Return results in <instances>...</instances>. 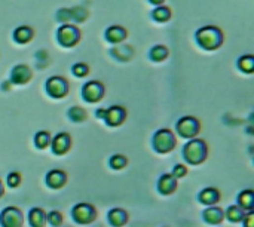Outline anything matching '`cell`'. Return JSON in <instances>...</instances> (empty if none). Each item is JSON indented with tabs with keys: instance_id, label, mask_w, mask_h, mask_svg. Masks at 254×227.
Returning <instances> with one entry per match:
<instances>
[{
	"instance_id": "cell-2",
	"label": "cell",
	"mask_w": 254,
	"mask_h": 227,
	"mask_svg": "<svg viewBox=\"0 0 254 227\" xmlns=\"http://www.w3.org/2000/svg\"><path fill=\"white\" fill-rule=\"evenodd\" d=\"M183 157L190 165H201L208 157V147L204 140L192 138L183 147Z\"/></svg>"
},
{
	"instance_id": "cell-8",
	"label": "cell",
	"mask_w": 254,
	"mask_h": 227,
	"mask_svg": "<svg viewBox=\"0 0 254 227\" xmlns=\"http://www.w3.org/2000/svg\"><path fill=\"white\" fill-rule=\"evenodd\" d=\"M24 215L17 206H6L0 214V226L2 227H23Z\"/></svg>"
},
{
	"instance_id": "cell-11",
	"label": "cell",
	"mask_w": 254,
	"mask_h": 227,
	"mask_svg": "<svg viewBox=\"0 0 254 227\" xmlns=\"http://www.w3.org/2000/svg\"><path fill=\"white\" fill-rule=\"evenodd\" d=\"M51 147H52V151L57 156H63V154L69 153V150L72 149V137H70V134L58 132L51 140Z\"/></svg>"
},
{
	"instance_id": "cell-28",
	"label": "cell",
	"mask_w": 254,
	"mask_h": 227,
	"mask_svg": "<svg viewBox=\"0 0 254 227\" xmlns=\"http://www.w3.org/2000/svg\"><path fill=\"white\" fill-rule=\"evenodd\" d=\"M63 220H64L63 214H61L60 211H57V209L46 214V223H49V224L54 226V227H60V226L63 224Z\"/></svg>"
},
{
	"instance_id": "cell-33",
	"label": "cell",
	"mask_w": 254,
	"mask_h": 227,
	"mask_svg": "<svg viewBox=\"0 0 254 227\" xmlns=\"http://www.w3.org/2000/svg\"><path fill=\"white\" fill-rule=\"evenodd\" d=\"M186 174H187V168L183 163L175 165L172 169V177H175V178H183V177H186Z\"/></svg>"
},
{
	"instance_id": "cell-5",
	"label": "cell",
	"mask_w": 254,
	"mask_h": 227,
	"mask_svg": "<svg viewBox=\"0 0 254 227\" xmlns=\"http://www.w3.org/2000/svg\"><path fill=\"white\" fill-rule=\"evenodd\" d=\"M177 134L183 138L192 140L195 138L199 131H201V123L196 117L193 116H183L181 119H178L177 125H175Z\"/></svg>"
},
{
	"instance_id": "cell-9",
	"label": "cell",
	"mask_w": 254,
	"mask_h": 227,
	"mask_svg": "<svg viewBox=\"0 0 254 227\" xmlns=\"http://www.w3.org/2000/svg\"><path fill=\"white\" fill-rule=\"evenodd\" d=\"M46 92L52 97V98H64L69 94V82L67 79L61 77V76H52L46 80Z\"/></svg>"
},
{
	"instance_id": "cell-15",
	"label": "cell",
	"mask_w": 254,
	"mask_h": 227,
	"mask_svg": "<svg viewBox=\"0 0 254 227\" xmlns=\"http://www.w3.org/2000/svg\"><path fill=\"white\" fill-rule=\"evenodd\" d=\"M198 199L202 205H207V206H214L218 200H220V191L214 187H207L204 190L199 191L198 194Z\"/></svg>"
},
{
	"instance_id": "cell-14",
	"label": "cell",
	"mask_w": 254,
	"mask_h": 227,
	"mask_svg": "<svg viewBox=\"0 0 254 227\" xmlns=\"http://www.w3.org/2000/svg\"><path fill=\"white\" fill-rule=\"evenodd\" d=\"M177 189V178L172 177V174H164L158 180V190L162 194H171Z\"/></svg>"
},
{
	"instance_id": "cell-12",
	"label": "cell",
	"mask_w": 254,
	"mask_h": 227,
	"mask_svg": "<svg viewBox=\"0 0 254 227\" xmlns=\"http://www.w3.org/2000/svg\"><path fill=\"white\" fill-rule=\"evenodd\" d=\"M32 79V69L26 64H18L11 72V83L26 85Z\"/></svg>"
},
{
	"instance_id": "cell-31",
	"label": "cell",
	"mask_w": 254,
	"mask_h": 227,
	"mask_svg": "<svg viewBox=\"0 0 254 227\" xmlns=\"http://www.w3.org/2000/svg\"><path fill=\"white\" fill-rule=\"evenodd\" d=\"M73 75L75 76H78V77H85L88 73H89V67H88V64H85V63H78V64H75L73 66Z\"/></svg>"
},
{
	"instance_id": "cell-4",
	"label": "cell",
	"mask_w": 254,
	"mask_h": 227,
	"mask_svg": "<svg viewBox=\"0 0 254 227\" xmlns=\"http://www.w3.org/2000/svg\"><path fill=\"white\" fill-rule=\"evenodd\" d=\"M97 117L104 119L109 126H119L127 119V110L122 106H112L107 109H98Z\"/></svg>"
},
{
	"instance_id": "cell-30",
	"label": "cell",
	"mask_w": 254,
	"mask_h": 227,
	"mask_svg": "<svg viewBox=\"0 0 254 227\" xmlns=\"http://www.w3.org/2000/svg\"><path fill=\"white\" fill-rule=\"evenodd\" d=\"M109 162H110V166H112L113 169H122V168L127 166L128 159H127L124 154H113V156L110 157Z\"/></svg>"
},
{
	"instance_id": "cell-19",
	"label": "cell",
	"mask_w": 254,
	"mask_h": 227,
	"mask_svg": "<svg viewBox=\"0 0 254 227\" xmlns=\"http://www.w3.org/2000/svg\"><path fill=\"white\" fill-rule=\"evenodd\" d=\"M29 223L32 227H45L46 224V212L42 208H32L29 212Z\"/></svg>"
},
{
	"instance_id": "cell-16",
	"label": "cell",
	"mask_w": 254,
	"mask_h": 227,
	"mask_svg": "<svg viewBox=\"0 0 254 227\" xmlns=\"http://www.w3.org/2000/svg\"><path fill=\"white\" fill-rule=\"evenodd\" d=\"M127 39V30L121 26H112L106 30V40L112 45H119Z\"/></svg>"
},
{
	"instance_id": "cell-17",
	"label": "cell",
	"mask_w": 254,
	"mask_h": 227,
	"mask_svg": "<svg viewBox=\"0 0 254 227\" xmlns=\"http://www.w3.org/2000/svg\"><path fill=\"white\" fill-rule=\"evenodd\" d=\"M107 218L113 227H124L128 223V212L122 208H113L109 211Z\"/></svg>"
},
{
	"instance_id": "cell-10",
	"label": "cell",
	"mask_w": 254,
	"mask_h": 227,
	"mask_svg": "<svg viewBox=\"0 0 254 227\" xmlns=\"http://www.w3.org/2000/svg\"><path fill=\"white\" fill-rule=\"evenodd\" d=\"M104 97V85L100 80H89L82 88V98L86 103H98Z\"/></svg>"
},
{
	"instance_id": "cell-35",
	"label": "cell",
	"mask_w": 254,
	"mask_h": 227,
	"mask_svg": "<svg viewBox=\"0 0 254 227\" xmlns=\"http://www.w3.org/2000/svg\"><path fill=\"white\" fill-rule=\"evenodd\" d=\"M149 2L152 5H156V6H162V3L165 2V0H149Z\"/></svg>"
},
{
	"instance_id": "cell-24",
	"label": "cell",
	"mask_w": 254,
	"mask_h": 227,
	"mask_svg": "<svg viewBox=\"0 0 254 227\" xmlns=\"http://www.w3.org/2000/svg\"><path fill=\"white\" fill-rule=\"evenodd\" d=\"M51 140H52V137L48 131H39L35 135V146L39 150H45L51 146Z\"/></svg>"
},
{
	"instance_id": "cell-3",
	"label": "cell",
	"mask_w": 254,
	"mask_h": 227,
	"mask_svg": "<svg viewBox=\"0 0 254 227\" xmlns=\"http://www.w3.org/2000/svg\"><path fill=\"white\" fill-rule=\"evenodd\" d=\"M152 144H153V149L158 153H169L175 147L177 140H175V135H174V132L171 129L162 128V129L155 132Z\"/></svg>"
},
{
	"instance_id": "cell-20",
	"label": "cell",
	"mask_w": 254,
	"mask_h": 227,
	"mask_svg": "<svg viewBox=\"0 0 254 227\" xmlns=\"http://www.w3.org/2000/svg\"><path fill=\"white\" fill-rule=\"evenodd\" d=\"M238 206L242 208L245 212L253 211V208H254V191L253 190H242L238 194Z\"/></svg>"
},
{
	"instance_id": "cell-7",
	"label": "cell",
	"mask_w": 254,
	"mask_h": 227,
	"mask_svg": "<svg viewBox=\"0 0 254 227\" xmlns=\"http://www.w3.org/2000/svg\"><path fill=\"white\" fill-rule=\"evenodd\" d=\"M57 39H58L60 45H63L66 48H73L81 40V30L73 24H64L58 29Z\"/></svg>"
},
{
	"instance_id": "cell-18",
	"label": "cell",
	"mask_w": 254,
	"mask_h": 227,
	"mask_svg": "<svg viewBox=\"0 0 254 227\" xmlns=\"http://www.w3.org/2000/svg\"><path fill=\"white\" fill-rule=\"evenodd\" d=\"M204 220L208 223V224H220L223 220H224V211L218 206H210L204 211L202 214Z\"/></svg>"
},
{
	"instance_id": "cell-27",
	"label": "cell",
	"mask_w": 254,
	"mask_h": 227,
	"mask_svg": "<svg viewBox=\"0 0 254 227\" xmlns=\"http://www.w3.org/2000/svg\"><path fill=\"white\" fill-rule=\"evenodd\" d=\"M152 17H153V20H156L159 23H167L171 18V9L167 6H158L156 9H153Z\"/></svg>"
},
{
	"instance_id": "cell-13",
	"label": "cell",
	"mask_w": 254,
	"mask_h": 227,
	"mask_svg": "<svg viewBox=\"0 0 254 227\" xmlns=\"http://www.w3.org/2000/svg\"><path fill=\"white\" fill-rule=\"evenodd\" d=\"M45 181L51 189H61L67 183V174L63 169H52L46 174Z\"/></svg>"
},
{
	"instance_id": "cell-36",
	"label": "cell",
	"mask_w": 254,
	"mask_h": 227,
	"mask_svg": "<svg viewBox=\"0 0 254 227\" xmlns=\"http://www.w3.org/2000/svg\"><path fill=\"white\" fill-rule=\"evenodd\" d=\"M3 193H5V189H3V183H2V180H0V197L3 196Z\"/></svg>"
},
{
	"instance_id": "cell-29",
	"label": "cell",
	"mask_w": 254,
	"mask_h": 227,
	"mask_svg": "<svg viewBox=\"0 0 254 227\" xmlns=\"http://www.w3.org/2000/svg\"><path fill=\"white\" fill-rule=\"evenodd\" d=\"M127 48H128L127 45H116V46L112 49V55H113L116 60H119V61H128L132 55L125 54V49H127Z\"/></svg>"
},
{
	"instance_id": "cell-26",
	"label": "cell",
	"mask_w": 254,
	"mask_h": 227,
	"mask_svg": "<svg viewBox=\"0 0 254 227\" xmlns=\"http://www.w3.org/2000/svg\"><path fill=\"white\" fill-rule=\"evenodd\" d=\"M238 67L241 72L247 73V75H251L254 72V58L253 55H244L238 60Z\"/></svg>"
},
{
	"instance_id": "cell-25",
	"label": "cell",
	"mask_w": 254,
	"mask_h": 227,
	"mask_svg": "<svg viewBox=\"0 0 254 227\" xmlns=\"http://www.w3.org/2000/svg\"><path fill=\"white\" fill-rule=\"evenodd\" d=\"M67 116H69V119H70L72 122L81 123V122H85V120H86V116H88V114H86L85 109H82V107H79V106H75V107L69 109Z\"/></svg>"
},
{
	"instance_id": "cell-6",
	"label": "cell",
	"mask_w": 254,
	"mask_h": 227,
	"mask_svg": "<svg viewBox=\"0 0 254 227\" xmlns=\"http://www.w3.org/2000/svg\"><path fill=\"white\" fill-rule=\"evenodd\" d=\"M72 217L78 224H91L97 218V209L94 205L82 202V203H78L73 206Z\"/></svg>"
},
{
	"instance_id": "cell-34",
	"label": "cell",
	"mask_w": 254,
	"mask_h": 227,
	"mask_svg": "<svg viewBox=\"0 0 254 227\" xmlns=\"http://www.w3.org/2000/svg\"><path fill=\"white\" fill-rule=\"evenodd\" d=\"M242 224H244V227H254V214H253V211L245 214V217L242 220Z\"/></svg>"
},
{
	"instance_id": "cell-23",
	"label": "cell",
	"mask_w": 254,
	"mask_h": 227,
	"mask_svg": "<svg viewBox=\"0 0 254 227\" xmlns=\"http://www.w3.org/2000/svg\"><path fill=\"white\" fill-rule=\"evenodd\" d=\"M168 54H169V51H168V48H167V46H164V45H156V46H153V48L150 49L149 57H150V60H152V61H155V63H161V61L167 60Z\"/></svg>"
},
{
	"instance_id": "cell-32",
	"label": "cell",
	"mask_w": 254,
	"mask_h": 227,
	"mask_svg": "<svg viewBox=\"0 0 254 227\" xmlns=\"http://www.w3.org/2000/svg\"><path fill=\"white\" fill-rule=\"evenodd\" d=\"M21 181H23V178H21V174L20 172H11L9 175H8V178H6V184L9 186V187H12V189H15V187H18L20 184H21Z\"/></svg>"
},
{
	"instance_id": "cell-22",
	"label": "cell",
	"mask_w": 254,
	"mask_h": 227,
	"mask_svg": "<svg viewBox=\"0 0 254 227\" xmlns=\"http://www.w3.org/2000/svg\"><path fill=\"white\" fill-rule=\"evenodd\" d=\"M245 211L239 208L238 205H232L224 211V218H227L230 223H241L245 217Z\"/></svg>"
},
{
	"instance_id": "cell-1",
	"label": "cell",
	"mask_w": 254,
	"mask_h": 227,
	"mask_svg": "<svg viewBox=\"0 0 254 227\" xmlns=\"http://www.w3.org/2000/svg\"><path fill=\"white\" fill-rule=\"evenodd\" d=\"M198 45L205 51H215L223 45V33L215 26H205L195 35Z\"/></svg>"
},
{
	"instance_id": "cell-21",
	"label": "cell",
	"mask_w": 254,
	"mask_h": 227,
	"mask_svg": "<svg viewBox=\"0 0 254 227\" xmlns=\"http://www.w3.org/2000/svg\"><path fill=\"white\" fill-rule=\"evenodd\" d=\"M33 36H35V32L29 26H21V27L15 29V32H14V40L21 43V45L30 42L33 39Z\"/></svg>"
}]
</instances>
